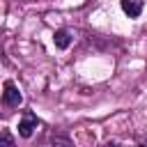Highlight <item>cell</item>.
<instances>
[{"label": "cell", "mask_w": 147, "mask_h": 147, "mask_svg": "<svg viewBox=\"0 0 147 147\" xmlns=\"http://www.w3.org/2000/svg\"><path fill=\"white\" fill-rule=\"evenodd\" d=\"M2 103H5V108H18L21 106V101H23V94L18 92V87L11 83V80H5V85H2Z\"/></svg>", "instance_id": "6da1fadb"}, {"label": "cell", "mask_w": 147, "mask_h": 147, "mask_svg": "<svg viewBox=\"0 0 147 147\" xmlns=\"http://www.w3.org/2000/svg\"><path fill=\"white\" fill-rule=\"evenodd\" d=\"M39 124H41L39 117H37L34 113L25 110L23 117H21V122H18V136H21V138H32V133H34V129H37Z\"/></svg>", "instance_id": "7a4b0ae2"}, {"label": "cell", "mask_w": 147, "mask_h": 147, "mask_svg": "<svg viewBox=\"0 0 147 147\" xmlns=\"http://www.w3.org/2000/svg\"><path fill=\"white\" fill-rule=\"evenodd\" d=\"M119 5H122V11H124L129 18H138V16L142 14L145 0H119Z\"/></svg>", "instance_id": "3957f363"}, {"label": "cell", "mask_w": 147, "mask_h": 147, "mask_svg": "<svg viewBox=\"0 0 147 147\" xmlns=\"http://www.w3.org/2000/svg\"><path fill=\"white\" fill-rule=\"evenodd\" d=\"M71 32L69 30H64V28H60V30H55V34H53V44L60 48V51H64V48H69V44H71Z\"/></svg>", "instance_id": "277c9868"}, {"label": "cell", "mask_w": 147, "mask_h": 147, "mask_svg": "<svg viewBox=\"0 0 147 147\" xmlns=\"http://www.w3.org/2000/svg\"><path fill=\"white\" fill-rule=\"evenodd\" d=\"M2 142H5V145H9V147H14V138H11L7 131H0V145H2Z\"/></svg>", "instance_id": "5b68a950"}]
</instances>
